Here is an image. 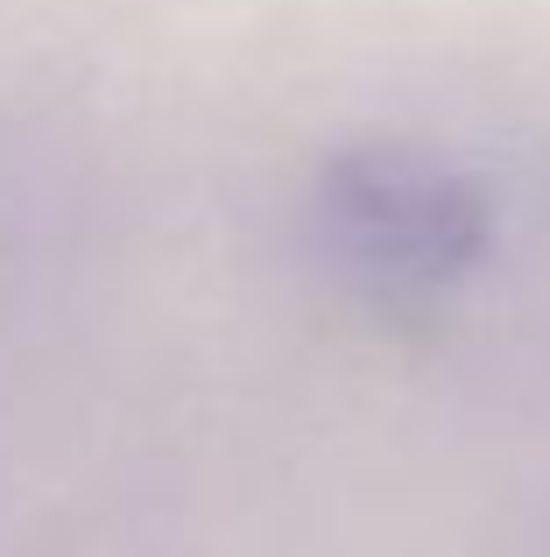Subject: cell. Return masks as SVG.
Here are the masks:
<instances>
[{
  "label": "cell",
  "mask_w": 550,
  "mask_h": 557,
  "mask_svg": "<svg viewBox=\"0 0 550 557\" xmlns=\"http://www.w3.org/2000/svg\"><path fill=\"white\" fill-rule=\"evenodd\" d=\"M317 240L382 289H452L495 247V198L466 163L424 141H353L317 170Z\"/></svg>",
  "instance_id": "1"
}]
</instances>
